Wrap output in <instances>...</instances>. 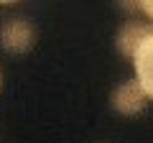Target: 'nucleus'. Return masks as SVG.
<instances>
[{"instance_id":"1","label":"nucleus","mask_w":153,"mask_h":143,"mask_svg":"<svg viewBox=\"0 0 153 143\" xmlns=\"http://www.w3.org/2000/svg\"><path fill=\"white\" fill-rule=\"evenodd\" d=\"M36 44V28L23 18H10L0 26V46L8 54H26Z\"/></svg>"},{"instance_id":"4","label":"nucleus","mask_w":153,"mask_h":143,"mask_svg":"<svg viewBox=\"0 0 153 143\" xmlns=\"http://www.w3.org/2000/svg\"><path fill=\"white\" fill-rule=\"evenodd\" d=\"M133 64H135V79L153 95V36L146 39L133 51Z\"/></svg>"},{"instance_id":"6","label":"nucleus","mask_w":153,"mask_h":143,"mask_svg":"<svg viewBox=\"0 0 153 143\" xmlns=\"http://www.w3.org/2000/svg\"><path fill=\"white\" fill-rule=\"evenodd\" d=\"M0 79H3V74H0Z\"/></svg>"},{"instance_id":"5","label":"nucleus","mask_w":153,"mask_h":143,"mask_svg":"<svg viewBox=\"0 0 153 143\" xmlns=\"http://www.w3.org/2000/svg\"><path fill=\"white\" fill-rule=\"evenodd\" d=\"M0 3H16V0H0Z\"/></svg>"},{"instance_id":"2","label":"nucleus","mask_w":153,"mask_h":143,"mask_svg":"<svg viewBox=\"0 0 153 143\" xmlns=\"http://www.w3.org/2000/svg\"><path fill=\"white\" fill-rule=\"evenodd\" d=\"M148 100H151V92L143 87L138 79H128L120 87L112 92V107L120 115H138L148 107Z\"/></svg>"},{"instance_id":"3","label":"nucleus","mask_w":153,"mask_h":143,"mask_svg":"<svg viewBox=\"0 0 153 143\" xmlns=\"http://www.w3.org/2000/svg\"><path fill=\"white\" fill-rule=\"evenodd\" d=\"M153 33H151V23H146V21H128L125 26L117 31V51H120L125 59H130L133 56V51L138 49V46L143 44L146 39H151Z\"/></svg>"}]
</instances>
